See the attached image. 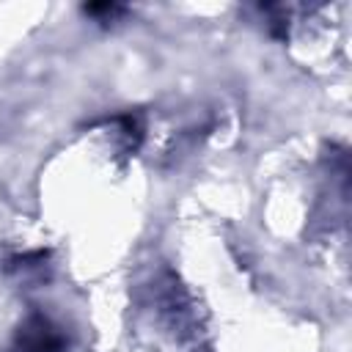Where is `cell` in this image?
<instances>
[{
  "mask_svg": "<svg viewBox=\"0 0 352 352\" xmlns=\"http://www.w3.org/2000/svg\"><path fill=\"white\" fill-rule=\"evenodd\" d=\"M69 341L63 327H58L44 314H30L14 333L8 352H66Z\"/></svg>",
  "mask_w": 352,
  "mask_h": 352,
  "instance_id": "obj_1",
  "label": "cell"
},
{
  "mask_svg": "<svg viewBox=\"0 0 352 352\" xmlns=\"http://www.w3.org/2000/svg\"><path fill=\"white\" fill-rule=\"evenodd\" d=\"M82 11L99 22H107V19H116L118 14H124V6L121 3H88V6H82Z\"/></svg>",
  "mask_w": 352,
  "mask_h": 352,
  "instance_id": "obj_2",
  "label": "cell"
}]
</instances>
